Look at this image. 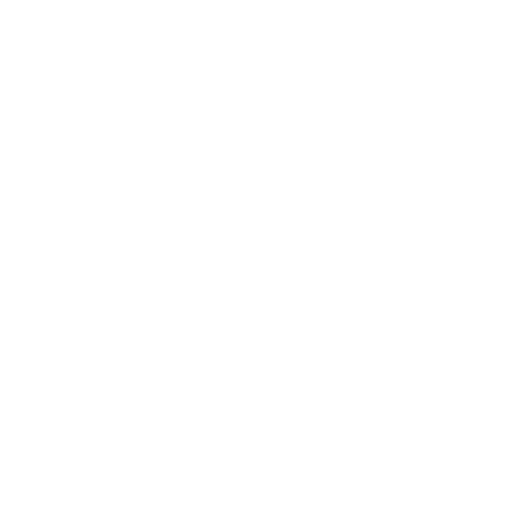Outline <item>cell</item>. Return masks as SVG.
<instances>
[]
</instances>
